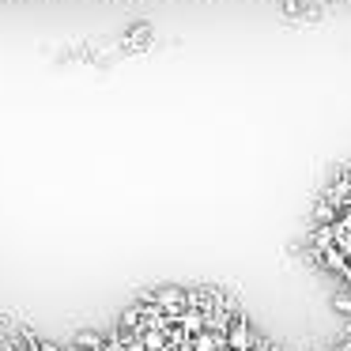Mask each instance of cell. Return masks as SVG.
Returning <instances> with one entry per match:
<instances>
[{
    "mask_svg": "<svg viewBox=\"0 0 351 351\" xmlns=\"http://www.w3.org/2000/svg\"><path fill=\"white\" fill-rule=\"evenodd\" d=\"M140 302H144V306H155V310L167 313V317H178L182 310H189V291H182V287H159V291H147V295H140Z\"/></svg>",
    "mask_w": 351,
    "mask_h": 351,
    "instance_id": "cell-1",
    "label": "cell"
},
{
    "mask_svg": "<svg viewBox=\"0 0 351 351\" xmlns=\"http://www.w3.org/2000/svg\"><path fill=\"white\" fill-rule=\"evenodd\" d=\"M223 348H227V351H253V348H257V336H253L250 321H242V317L230 321L227 336H223Z\"/></svg>",
    "mask_w": 351,
    "mask_h": 351,
    "instance_id": "cell-2",
    "label": "cell"
},
{
    "mask_svg": "<svg viewBox=\"0 0 351 351\" xmlns=\"http://www.w3.org/2000/svg\"><path fill=\"white\" fill-rule=\"evenodd\" d=\"M144 317H147V306L144 302H132L129 310H121L117 328H125V332H140V328H144Z\"/></svg>",
    "mask_w": 351,
    "mask_h": 351,
    "instance_id": "cell-3",
    "label": "cell"
},
{
    "mask_svg": "<svg viewBox=\"0 0 351 351\" xmlns=\"http://www.w3.org/2000/svg\"><path fill=\"white\" fill-rule=\"evenodd\" d=\"M219 343H223V336L219 332H208V328H204L200 336H193V340H189V348L193 351H219Z\"/></svg>",
    "mask_w": 351,
    "mask_h": 351,
    "instance_id": "cell-4",
    "label": "cell"
},
{
    "mask_svg": "<svg viewBox=\"0 0 351 351\" xmlns=\"http://www.w3.org/2000/svg\"><path fill=\"white\" fill-rule=\"evenodd\" d=\"M102 343H106V340H102L99 332H91V328L76 336V348H84V351H95V348H102Z\"/></svg>",
    "mask_w": 351,
    "mask_h": 351,
    "instance_id": "cell-5",
    "label": "cell"
},
{
    "mask_svg": "<svg viewBox=\"0 0 351 351\" xmlns=\"http://www.w3.org/2000/svg\"><path fill=\"white\" fill-rule=\"evenodd\" d=\"M332 310L340 313V317H351V291H336V295H332Z\"/></svg>",
    "mask_w": 351,
    "mask_h": 351,
    "instance_id": "cell-6",
    "label": "cell"
},
{
    "mask_svg": "<svg viewBox=\"0 0 351 351\" xmlns=\"http://www.w3.org/2000/svg\"><path fill=\"white\" fill-rule=\"evenodd\" d=\"M313 219H317V223H332V204H321L317 212H313Z\"/></svg>",
    "mask_w": 351,
    "mask_h": 351,
    "instance_id": "cell-7",
    "label": "cell"
},
{
    "mask_svg": "<svg viewBox=\"0 0 351 351\" xmlns=\"http://www.w3.org/2000/svg\"><path fill=\"white\" fill-rule=\"evenodd\" d=\"M34 351H61V343H53V340H38V348Z\"/></svg>",
    "mask_w": 351,
    "mask_h": 351,
    "instance_id": "cell-8",
    "label": "cell"
},
{
    "mask_svg": "<svg viewBox=\"0 0 351 351\" xmlns=\"http://www.w3.org/2000/svg\"><path fill=\"white\" fill-rule=\"evenodd\" d=\"M61 351H84V348H76V343H69V348H61Z\"/></svg>",
    "mask_w": 351,
    "mask_h": 351,
    "instance_id": "cell-9",
    "label": "cell"
},
{
    "mask_svg": "<svg viewBox=\"0 0 351 351\" xmlns=\"http://www.w3.org/2000/svg\"><path fill=\"white\" fill-rule=\"evenodd\" d=\"M223 351H227V348H223Z\"/></svg>",
    "mask_w": 351,
    "mask_h": 351,
    "instance_id": "cell-10",
    "label": "cell"
}]
</instances>
